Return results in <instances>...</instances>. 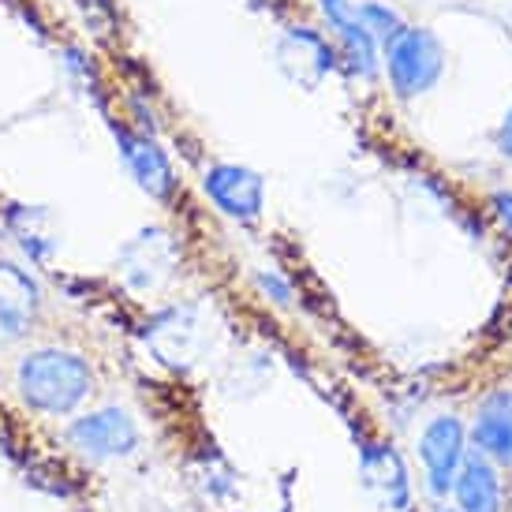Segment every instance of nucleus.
Here are the masks:
<instances>
[{
	"mask_svg": "<svg viewBox=\"0 0 512 512\" xmlns=\"http://www.w3.org/2000/svg\"><path fill=\"white\" fill-rule=\"evenodd\" d=\"M471 438L483 456H494L501 464H512V389H498L479 404Z\"/></svg>",
	"mask_w": 512,
	"mask_h": 512,
	"instance_id": "ddd939ff",
	"label": "nucleus"
},
{
	"mask_svg": "<svg viewBox=\"0 0 512 512\" xmlns=\"http://www.w3.org/2000/svg\"><path fill=\"white\" fill-rule=\"evenodd\" d=\"M318 12L326 19V27L337 38V53H341L348 75L356 79H374L382 68V49L374 42L367 23L359 19L356 0H318Z\"/></svg>",
	"mask_w": 512,
	"mask_h": 512,
	"instance_id": "20e7f679",
	"label": "nucleus"
},
{
	"mask_svg": "<svg viewBox=\"0 0 512 512\" xmlns=\"http://www.w3.org/2000/svg\"><path fill=\"white\" fill-rule=\"evenodd\" d=\"M359 475H363L370 498L382 509H404L408 505V471H404V460L393 449H382V445L367 449L359 460Z\"/></svg>",
	"mask_w": 512,
	"mask_h": 512,
	"instance_id": "f8f14e48",
	"label": "nucleus"
},
{
	"mask_svg": "<svg viewBox=\"0 0 512 512\" xmlns=\"http://www.w3.org/2000/svg\"><path fill=\"white\" fill-rule=\"evenodd\" d=\"M42 292L27 270L0 262V348L23 341L38 322Z\"/></svg>",
	"mask_w": 512,
	"mask_h": 512,
	"instance_id": "0eeeda50",
	"label": "nucleus"
},
{
	"mask_svg": "<svg viewBox=\"0 0 512 512\" xmlns=\"http://www.w3.org/2000/svg\"><path fill=\"white\" fill-rule=\"evenodd\" d=\"M172 266H176V247L161 228H146L120 251V273L139 292H150L161 281H169Z\"/></svg>",
	"mask_w": 512,
	"mask_h": 512,
	"instance_id": "6e6552de",
	"label": "nucleus"
},
{
	"mask_svg": "<svg viewBox=\"0 0 512 512\" xmlns=\"http://www.w3.org/2000/svg\"><path fill=\"white\" fill-rule=\"evenodd\" d=\"M494 146H498L501 157H509L512 161V105L505 109V116H501L498 131H494Z\"/></svg>",
	"mask_w": 512,
	"mask_h": 512,
	"instance_id": "f3484780",
	"label": "nucleus"
},
{
	"mask_svg": "<svg viewBox=\"0 0 512 512\" xmlns=\"http://www.w3.org/2000/svg\"><path fill=\"white\" fill-rule=\"evenodd\" d=\"M456 501L464 512H501V483L498 471L486 456H464L456 471Z\"/></svg>",
	"mask_w": 512,
	"mask_h": 512,
	"instance_id": "4468645a",
	"label": "nucleus"
},
{
	"mask_svg": "<svg viewBox=\"0 0 512 512\" xmlns=\"http://www.w3.org/2000/svg\"><path fill=\"white\" fill-rule=\"evenodd\" d=\"M150 341H154L157 356L180 367V363H195V356L206 344V326L199 322V311L195 307H184V311H169L161 314L150 329Z\"/></svg>",
	"mask_w": 512,
	"mask_h": 512,
	"instance_id": "9b49d317",
	"label": "nucleus"
},
{
	"mask_svg": "<svg viewBox=\"0 0 512 512\" xmlns=\"http://www.w3.org/2000/svg\"><path fill=\"white\" fill-rule=\"evenodd\" d=\"M382 68L389 75L393 94L404 101L430 94L445 75V45L434 30L427 27H404L385 42L382 49Z\"/></svg>",
	"mask_w": 512,
	"mask_h": 512,
	"instance_id": "f03ea898",
	"label": "nucleus"
},
{
	"mask_svg": "<svg viewBox=\"0 0 512 512\" xmlns=\"http://www.w3.org/2000/svg\"><path fill=\"white\" fill-rule=\"evenodd\" d=\"M19 393L30 408L45 415H68L94 393V374L83 356L64 348H38L19 359L15 370Z\"/></svg>",
	"mask_w": 512,
	"mask_h": 512,
	"instance_id": "f257e3e1",
	"label": "nucleus"
},
{
	"mask_svg": "<svg viewBox=\"0 0 512 512\" xmlns=\"http://www.w3.org/2000/svg\"><path fill=\"white\" fill-rule=\"evenodd\" d=\"M419 456L427 464L430 490L445 494L460 471V460H464V423L456 415H438L419 438Z\"/></svg>",
	"mask_w": 512,
	"mask_h": 512,
	"instance_id": "1a4fd4ad",
	"label": "nucleus"
},
{
	"mask_svg": "<svg viewBox=\"0 0 512 512\" xmlns=\"http://www.w3.org/2000/svg\"><path fill=\"white\" fill-rule=\"evenodd\" d=\"M494 214H498V221L512 236V191H498V195H494Z\"/></svg>",
	"mask_w": 512,
	"mask_h": 512,
	"instance_id": "a211bd4d",
	"label": "nucleus"
},
{
	"mask_svg": "<svg viewBox=\"0 0 512 512\" xmlns=\"http://www.w3.org/2000/svg\"><path fill=\"white\" fill-rule=\"evenodd\" d=\"M273 64H277V72L285 75L288 83L303 86V90H318L326 83V75L337 68V53L318 30L288 27L273 42Z\"/></svg>",
	"mask_w": 512,
	"mask_h": 512,
	"instance_id": "7ed1b4c3",
	"label": "nucleus"
},
{
	"mask_svg": "<svg viewBox=\"0 0 512 512\" xmlns=\"http://www.w3.org/2000/svg\"><path fill=\"white\" fill-rule=\"evenodd\" d=\"M258 288H262L266 296H273V303H281V307L292 303V288H288L277 273H258Z\"/></svg>",
	"mask_w": 512,
	"mask_h": 512,
	"instance_id": "dca6fc26",
	"label": "nucleus"
},
{
	"mask_svg": "<svg viewBox=\"0 0 512 512\" xmlns=\"http://www.w3.org/2000/svg\"><path fill=\"white\" fill-rule=\"evenodd\" d=\"M68 441L79 453L94 456V460H120L131 456L139 445V427L124 408H101L83 419H75L68 427Z\"/></svg>",
	"mask_w": 512,
	"mask_h": 512,
	"instance_id": "39448f33",
	"label": "nucleus"
},
{
	"mask_svg": "<svg viewBox=\"0 0 512 512\" xmlns=\"http://www.w3.org/2000/svg\"><path fill=\"white\" fill-rule=\"evenodd\" d=\"M202 187L217 210L232 221H255L266 206V180L247 165H214L202 176Z\"/></svg>",
	"mask_w": 512,
	"mask_h": 512,
	"instance_id": "423d86ee",
	"label": "nucleus"
},
{
	"mask_svg": "<svg viewBox=\"0 0 512 512\" xmlns=\"http://www.w3.org/2000/svg\"><path fill=\"white\" fill-rule=\"evenodd\" d=\"M359 19L367 23V30L374 34V42L378 49H385V42L404 27V19H400L397 8H389V4H378V0H367V4H359Z\"/></svg>",
	"mask_w": 512,
	"mask_h": 512,
	"instance_id": "2eb2a0df",
	"label": "nucleus"
},
{
	"mask_svg": "<svg viewBox=\"0 0 512 512\" xmlns=\"http://www.w3.org/2000/svg\"><path fill=\"white\" fill-rule=\"evenodd\" d=\"M116 143H120V154L128 161L135 184L143 187L150 199H169L172 187H176V176H172V165L165 150L150 139V135H135V131L120 128L116 131Z\"/></svg>",
	"mask_w": 512,
	"mask_h": 512,
	"instance_id": "9d476101",
	"label": "nucleus"
}]
</instances>
